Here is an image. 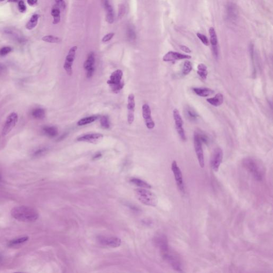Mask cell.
Listing matches in <instances>:
<instances>
[{"instance_id": "cell-11", "label": "cell", "mask_w": 273, "mask_h": 273, "mask_svg": "<svg viewBox=\"0 0 273 273\" xmlns=\"http://www.w3.org/2000/svg\"><path fill=\"white\" fill-rule=\"evenodd\" d=\"M77 49V47L76 46H74L72 47L69 50L68 55L66 56L65 63L64 65V68L66 70L67 73L68 75H72L73 73V70H72V65L73 64L74 59H75V54H76V51Z\"/></svg>"}, {"instance_id": "cell-20", "label": "cell", "mask_w": 273, "mask_h": 273, "mask_svg": "<svg viewBox=\"0 0 273 273\" xmlns=\"http://www.w3.org/2000/svg\"><path fill=\"white\" fill-rule=\"evenodd\" d=\"M184 112L185 117L189 121L195 122L197 121L198 119L199 118V115L196 112V110L189 105H187L185 107Z\"/></svg>"}, {"instance_id": "cell-4", "label": "cell", "mask_w": 273, "mask_h": 273, "mask_svg": "<svg viewBox=\"0 0 273 273\" xmlns=\"http://www.w3.org/2000/svg\"><path fill=\"white\" fill-rule=\"evenodd\" d=\"M123 72L121 70H117L113 72L110 79L107 81V84L110 86L113 92L119 93L124 87V82L122 81Z\"/></svg>"}, {"instance_id": "cell-5", "label": "cell", "mask_w": 273, "mask_h": 273, "mask_svg": "<svg viewBox=\"0 0 273 273\" xmlns=\"http://www.w3.org/2000/svg\"><path fill=\"white\" fill-rule=\"evenodd\" d=\"M173 117L176 125V130L179 136L182 141L185 142L186 140V136L183 128V120L182 117L180 115V113L177 109H174L173 111Z\"/></svg>"}, {"instance_id": "cell-37", "label": "cell", "mask_w": 273, "mask_h": 273, "mask_svg": "<svg viewBox=\"0 0 273 273\" xmlns=\"http://www.w3.org/2000/svg\"><path fill=\"white\" fill-rule=\"evenodd\" d=\"M196 35H197L198 38H199L203 45H205L206 46H208L209 45V42L208 38H207V36H205L203 34L199 33H197Z\"/></svg>"}, {"instance_id": "cell-15", "label": "cell", "mask_w": 273, "mask_h": 273, "mask_svg": "<svg viewBox=\"0 0 273 273\" xmlns=\"http://www.w3.org/2000/svg\"><path fill=\"white\" fill-rule=\"evenodd\" d=\"M128 122L129 124L133 123L135 119V95L133 94H130L128 98Z\"/></svg>"}, {"instance_id": "cell-48", "label": "cell", "mask_w": 273, "mask_h": 273, "mask_svg": "<svg viewBox=\"0 0 273 273\" xmlns=\"http://www.w3.org/2000/svg\"><path fill=\"white\" fill-rule=\"evenodd\" d=\"M101 156H102V154L100 153H99V154H97L96 155H95L93 158L95 159H97L100 158Z\"/></svg>"}, {"instance_id": "cell-51", "label": "cell", "mask_w": 273, "mask_h": 273, "mask_svg": "<svg viewBox=\"0 0 273 273\" xmlns=\"http://www.w3.org/2000/svg\"><path fill=\"white\" fill-rule=\"evenodd\" d=\"M1 260V257L0 256V261Z\"/></svg>"}, {"instance_id": "cell-30", "label": "cell", "mask_w": 273, "mask_h": 273, "mask_svg": "<svg viewBox=\"0 0 273 273\" xmlns=\"http://www.w3.org/2000/svg\"><path fill=\"white\" fill-rule=\"evenodd\" d=\"M32 115L35 119L41 120L45 117V112L43 108H36L32 111Z\"/></svg>"}, {"instance_id": "cell-33", "label": "cell", "mask_w": 273, "mask_h": 273, "mask_svg": "<svg viewBox=\"0 0 273 273\" xmlns=\"http://www.w3.org/2000/svg\"><path fill=\"white\" fill-rule=\"evenodd\" d=\"M42 40L46 42L52 43H58L62 41V40L59 38L51 35L44 36L42 38Z\"/></svg>"}, {"instance_id": "cell-43", "label": "cell", "mask_w": 273, "mask_h": 273, "mask_svg": "<svg viewBox=\"0 0 273 273\" xmlns=\"http://www.w3.org/2000/svg\"><path fill=\"white\" fill-rule=\"evenodd\" d=\"M180 48L182 51H184L185 52H186V53H191V52L192 51L191 50V49L189 48V47H186V46H185V45H180Z\"/></svg>"}, {"instance_id": "cell-35", "label": "cell", "mask_w": 273, "mask_h": 273, "mask_svg": "<svg viewBox=\"0 0 273 273\" xmlns=\"http://www.w3.org/2000/svg\"><path fill=\"white\" fill-rule=\"evenodd\" d=\"M28 239V238L27 237H23L18 238V239H13V240L11 241L9 243V246H16V245H18V244L23 243H24Z\"/></svg>"}, {"instance_id": "cell-46", "label": "cell", "mask_w": 273, "mask_h": 273, "mask_svg": "<svg viewBox=\"0 0 273 273\" xmlns=\"http://www.w3.org/2000/svg\"><path fill=\"white\" fill-rule=\"evenodd\" d=\"M27 2L31 6H34L38 3V0H27Z\"/></svg>"}, {"instance_id": "cell-40", "label": "cell", "mask_w": 273, "mask_h": 273, "mask_svg": "<svg viewBox=\"0 0 273 273\" xmlns=\"http://www.w3.org/2000/svg\"><path fill=\"white\" fill-rule=\"evenodd\" d=\"M125 13V7L123 4H120L119 5V13L118 17L119 18H122L124 15Z\"/></svg>"}, {"instance_id": "cell-44", "label": "cell", "mask_w": 273, "mask_h": 273, "mask_svg": "<svg viewBox=\"0 0 273 273\" xmlns=\"http://www.w3.org/2000/svg\"><path fill=\"white\" fill-rule=\"evenodd\" d=\"M95 72V68H91L90 70H87V77L88 78H90L92 75Z\"/></svg>"}, {"instance_id": "cell-42", "label": "cell", "mask_w": 273, "mask_h": 273, "mask_svg": "<svg viewBox=\"0 0 273 273\" xmlns=\"http://www.w3.org/2000/svg\"><path fill=\"white\" fill-rule=\"evenodd\" d=\"M114 35V33H110L109 34H107L102 38V41L103 42H107L109 41H110L113 38Z\"/></svg>"}, {"instance_id": "cell-29", "label": "cell", "mask_w": 273, "mask_h": 273, "mask_svg": "<svg viewBox=\"0 0 273 273\" xmlns=\"http://www.w3.org/2000/svg\"><path fill=\"white\" fill-rule=\"evenodd\" d=\"M43 131L50 137H55L58 134L57 129L55 127H45L43 128Z\"/></svg>"}, {"instance_id": "cell-34", "label": "cell", "mask_w": 273, "mask_h": 273, "mask_svg": "<svg viewBox=\"0 0 273 273\" xmlns=\"http://www.w3.org/2000/svg\"><path fill=\"white\" fill-rule=\"evenodd\" d=\"M195 132H196V134H197L198 137L200 139V140L201 141L202 143L205 144H209V138L204 132L200 131V130H199V131H195Z\"/></svg>"}, {"instance_id": "cell-2", "label": "cell", "mask_w": 273, "mask_h": 273, "mask_svg": "<svg viewBox=\"0 0 273 273\" xmlns=\"http://www.w3.org/2000/svg\"><path fill=\"white\" fill-rule=\"evenodd\" d=\"M242 163L244 167L255 179L258 181L263 180L265 174V170L259 161L253 157H248L244 159Z\"/></svg>"}, {"instance_id": "cell-26", "label": "cell", "mask_w": 273, "mask_h": 273, "mask_svg": "<svg viewBox=\"0 0 273 273\" xmlns=\"http://www.w3.org/2000/svg\"><path fill=\"white\" fill-rule=\"evenodd\" d=\"M131 182L133 184L139 187L142 189H151V186L147 182L144 180H141L137 178H133L130 180Z\"/></svg>"}, {"instance_id": "cell-38", "label": "cell", "mask_w": 273, "mask_h": 273, "mask_svg": "<svg viewBox=\"0 0 273 273\" xmlns=\"http://www.w3.org/2000/svg\"><path fill=\"white\" fill-rule=\"evenodd\" d=\"M127 36L128 38L130 41H134L136 38V33L131 27H129L128 29Z\"/></svg>"}, {"instance_id": "cell-6", "label": "cell", "mask_w": 273, "mask_h": 273, "mask_svg": "<svg viewBox=\"0 0 273 273\" xmlns=\"http://www.w3.org/2000/svg\"><path fill=\"white\" fill-rule=\"evenodd\" d=\"M162 253L164 259L174 269L180 272L182 271V268L180 261L174 253L171 252V251L170 252V249Z\"/></svg>"}, {"instance_id": "cell-14", "label": "cell", "mask_w": 273, "mask_h": 273, "mask_svg": "<svg viewBox=\"0 0 273 273\" xmlns=\"http://www.w3.org/2000/svg\"><path fill=\"white\" fill-rule=\"evenodd\" d=\"M191 56L179 53L177 52L169 51L166 53L163 57V60L165 62H172L182 59H189Z\"/></svg>"}, {"instance_id": "cell-28", "label": "cell", "mask_w": 273, "mask_h": 273, "mask_svg": "<svg viewBox=\"0 0 273 273\" xmlns=\"http://www.w3.org/2000/svg\"><path fill=\"white\" fill-rule=\"evenodd\" d=\"M98 119L97 116H91V117H87L83 119H81L80 120L77 122V124L78 126H82V125L88 124L90 123H92Z\"/></svg>"}, {"instance_id": "cell-10", "label": "cell", "mask_w": 273, "mask_h": 273, "mask_svg": "<svg viewBox=\"0 0 273 273\" xmlns=\"http://www.w3.org/2000/svg\"><path fill=\"white\" fill-rule=\"evenodd\" d=\"M223 158V152L219 147L214 149L211 157V166L212 169L215 172L218 171L222 162Z\"/></svg>"}, {"instance_id": "cell-13", "label": "cell", "mask_w": 273, "mask_h": 273, "mask_svg": "<svg viewBox=\"0 0 273 273\" xmlns=\"http://www.w3.org/2000/svg\"><path fill=\"white\" fill-rule=\"evenodd\" d=\"M98 240L102 245L111 248H117L121 244V240L118 237L99 236Z\"/></svg>"}, {"instance_id": "cell-23", "label": "cell", "mask_w": 273, "mask_h": 273, "mask_svg": "<svg viewBox=\"0 0 273 273\" xmlns=\"http://www.w3.org/2000/svg\"><path fill=\"white\" fill-rule=\"evenodd\" d=\"M194 92L201 97H207L214 93V91L208 88H194Z\"/></svg>"}, {"instance_id": "cell-22", "label": "cell", "mask_w": 273, "mask_h": 273, "mask_svg": "<svg viewBox=\"0 0 273 273\" xmlns=\"http://www.w3.org/2000/svg\"><path fill=\"white\" fill-rule=\"evenodd\" d=\"M224 100V95L221 93L216 94L214 97L210 98L207 99L208 103H209L212 106L214 107H218L222 105Z\"/></svg>"}, {"instance_id": "cell-50", "label": "cell", "mask_w": 273, "mask_h": 273, "mask_svg": "<svg viewBox=\"0 0 273 273\" xmlns=\"http://www.w3.org/2000/svg\"><path fill=\"white\" fill-rule=\"evenodd\" d=\"M4 0H0V2H2V1H3Z\"/></svg>"}, {"instance_id": "cell-31", "label": "cell", "mask_w": 273, "mask_h": 273, "mask_svg": "<svg viewBox=\"0 0 273 273\" xmlns=\"http://www.w3.org/2000/svg\"><path fill=\"white\" fill-rule=\"evenodd\" d=\"M60 11L58 7H55L52 9L51 11V15L53 17V24H57L59 23L60 20Z\"/></svg>"}, {"instance_id": "cell-49", "label": "cell", "mask_w": 273, "mask_h": 273, "mask_svg": "<svg viewBox=\"0 0 273 273\" xmlns=\"http://www.w3.org/2000/svg\"><path fill=\"white\" fill-rule=\"evenodd\" d=\"M19 1V0H8V2H17Z\"/></svg>"}, {"instance_id": "cell-47", "label": "cell", "mask_w": 273, "mask_h": 273, "mask_svg": "<svg viewBox=\"0 0 273 273\" xmlns=\"http://www.w3.org/2000/svg\"><path fill=\"white\" fill-rule=\"evenodd\" d=\"M67 134H66V133H65V134H63V135H62V136H61V137H60L59 139H58V141H61V140H63L64 139H65V138H66V136H67Z\"/></svg>"}, {"instance_id": "cell-8", "label": "cell", "mask_w": 273, "mask_h": 273, "mask_svg": "<svg viewBox=\"0 0 273 273\" xmlns=\"http://www.w3.org/2000/svg\"><path fill=\"white\" fill-rule=\"evenodd\" d=\"M202 142L200 140L197 134L194 132V145L195 149V153L197 156L198 161L199 163V166L201 167H204V153L203 147H202Z\"/></svg>"}, {"instance_id": "cell-36", "label": "cell", "mask_w": 273, "mask_h": 273, "mask_svg": "<svg viewBox=\"0 0 273 273\" xmlns=\"http://www.w3.org/2000/svg\"><path fill=\"white\" fill-rule=\"evenodd\" d=\"M100 124L104 129H108L110 127V124L108 117L106 116L102 117L100 119Z\"/></svg>"}, {"instance_id": "cell-1", "label": "cell", "mask_w": 273, "mask_h": 273, "mask_svg": "<svg viewBox=\"0 0 273 273\" xmlns=\"http://www.w3.org/2000/svg\"><path fill=\"white\" fill-rule=\"evenodd\" d=\"M11 214L13 218L22 222H34L38 218V213L35 210L24 205L13 207Z\"/></svg>"}, {"instance_id": "cell-16", "label": "cell", "mask_w": 273, "mask_h": 273, "mask_svg": "<svg viewBox=\"0 0 273 273\" xmlns=\"http://www.w3.org/2000/svg\"><path fill=\"white\" fill-rule=\"evenodd\" d=\"M210 43L212 46V50L214 57L215 59H218L219 56V50L218 47V38L216 34V31L214 27L210 28Z\"/></svg>"}, {"instance_id": "cell-45", "label": "cell", "mask_w": 273, "mask_h": 273, "mask_svg": "<svg viewBox=\"0 0 273 273\" xmlns=\"http://www.w3.org/2000/svg\"><path fill=\"white\" fill-rule=\"evenodd\" d=\"M55 1L56 3H57V4L58 5L61 6L63 8H65V3H64V1H63V0H55Z\"/></svg>"}, {"instance_id": "cell-39", "label": "cell", "mask_w": 273, "mask_h": 273, "mask_svg": "<svg viewBox=\"0 0 273 273\" xmlns=\"http://www.w3.org/2000/svg\"><path fill=\"white\" fill-rule=\"evenodd\" d=\"M12 51V48L10 47H4L0 49V56H4Z\"/></svg>"}, {"instance_id": "cell-25", "label": "cell", "mask_w": 273, "mask_h": 273, "mask_svg": "<svg viewBox=\"0 0 273 273\" xmlns=\"http://www.w3.org/2000/svg\"><path fill=\"white\" fill-rule=\"evenodd\" d=\"M197 73L201 78L205 80L207 78L208 71L207 66L204 64H199L197 66Z\"/></svg>"}, {"instance_id": "cell-21", "label": "cell", "mask_w": 273, "mask_h": 273, "mask_svg": "<svg viewBox=\"0 0 273 273\" xmlns=\"http://www.w3.org/2000/svg\"><path fill=\"white\" fill-rule=\"evenodd\" d=\"M102 4L104 5V8L105 9L107 12L106 21L109 23H112L114 20L112 7L110 5L108 0H102Z\"/></svg>"}, {"instance_id": "cell-27", "label": "cell", "mask_w": 273, "mask_h": 273, "mask_svg": "<svg viewBox=\"0 0 273 273\" xmlns=\"http://www.w3.org/2000/svg\"><path fill=\"white\" fill-rule=\"evenodd\" d=\"M38 16L37 14L33 15L26 24V28L28 30H32L35 27L38 23Z\"/></svg>"}, {"instance_id": "cell-7", "label": "cell", "mask_w": 273, "mask_h": 273, "mask_svg": "<svg viewBox=\"0 0 273 273\" xmlns=\"http://www.w3.org/2000/svg\"><path fill=\"white\" fill-rule=\"evenodd\" d=\"M172 171L173 172L174 179L178 189L180 192L184 193L185 192L184 182L183 180L182 172L181 171L180 167H178L176 161H174L172 163Z\"/></svg>"}, {"instance_id": "cell-41", "label": "cell", "mask_w": 273, "mask_h": 273, "mask_svg": "<svg viewBox=\"0 0 273 273\" xmlns=\"http://www.w3.org/2000/svg\"><path fill=\"white\" fill-rule=\"evenodd\" d=\"M18 9L21 13H25L26 11V6L23 1H19L18 2Z\"/></svg>"}, {"instance_id": "cell-3", "label": "cell", "mask_w": 273, "mask_h": 273, "mask_svg": "<svg viewBox=\"0 0 273 273\" xmlns=\"http://www.w3.org/2000/svg\"><path fill=\"white\" fill-rule=\"evenodd\" d=\"M136 195L138 199L148 206L155 207L157 204V198L154 193L144 189H137L136 190Z\"/></svg>"}, {"instance_id": "cell-17", "label": "cell", "mask_w": 273, "mask_h": 273, "mask_svg": "<svg viewBox=\"0 0 273 273\" xmlns=\"http://www.w3.org/2000/svg\"><path fill=\"white\" fill-rule=\"evenodd\" d=\"M103 138V135L100 134H87L80 136L77 138L78 142H88L95 144L99 142Z\"/></svg>"}, {"instance_id": "cell-18", "label": "cell", "mask_w": 273, "mask_h": 273, "mask_svg": "<svg viewBox=\"0 0 273 273\" xmlns=\"http://www.w3.org/2000/svg\"><path fill=\"white\" fill-rule=\"evenodd\" d=\"M238 10L237 7L233 3L227 4L226 8L227 18L232 22L236 21L238 17Z\"/></svg>"}, {"instance_id": "cell-12", "label": "cell", "mask_w": 273, "mask_h": 273, "mask_svg": "<svg viewBox=\"0 0 273 273\" xmlns=\"http://www.w3.org/2000/svg\"><path fill=\"white\" fill-rule=\"evenodd\" d=\"M142 114L147 128L148 129H153L155 124L152 118L151 110L148 104H144L142 106Z\"/></svg>"}, {"instance_id": "cell-19", "label": "cell", "mask_w": 273, "mask_h": 273, "mask_svg": "<svg viewBox=\"0 0 273 273\" xmlns=\"http://www.w3.org/2000/svg\"><path fill=\"white\" fill-rule=\"evenodd\" d=\"M155 243L161 250V252H165L169 249L167 239L164 235H159L155 239Z\"/></svg>"}, {"instance_id": "cell-24", "label": "cell", "mask_w": 273, "mask_h": 273, "mask_svg": "<svg viewBox=\"0 0 273 273\" xmlns=\"http://www.w3.org/2000/svg\"><path fill=\"white\" fill-rule=\"evenodd\" d=\"M95 63V55L93 52H90L89 53L88 57L87 58V60L85 62L84 64V68L86 71L88 70H90L91 68H95L94 65Z\"/></svg>"}, {"instance_id": "cell-32", "label": "cell", "mask_w": 273, "mask_h": 273, "mask_svg": "<svg viewBox=\"0 0 273 273\" xmlns=\"http://www.w3.org/2000/svg\"><path fill=\"white\" fill-rule=\"evenodd\" d=\"M193 69L192 64L189 61H186L185 62L182 69V74L184 75H189Z\"/></svg>"}, {"instance_id": "cell-9", "label": "cell", "mask_w": 273, "mask_h": 273, "mask_svg": "<svg viewBox=\"0 0 273 273\" xmlns=\"http://www.w3.org/2000/svg\"><path fill=\"white\" fill-rule=\"evenodd\" d=\"M18 120L17 113H12L6 118L2 129V134L3 136H6L16 125Z\"/></svg>"}]
</instances>
